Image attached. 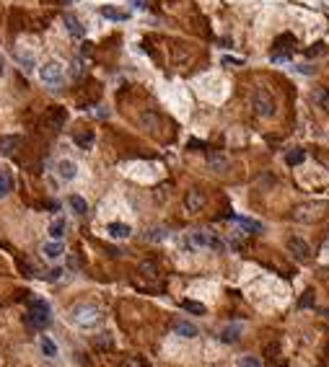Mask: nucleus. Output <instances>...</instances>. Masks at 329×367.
<instances>
[{
	"instance_id": "obj_1",
	"label": "nucleus",
	"mask_w": 329,
	"mask_h": 367,
	"mask_svg": "<svg viewBox=\"0 0 329 367\" xmlns=\"http://www.w3.org/2000/svg\"><path fill=\"white\" fill-rule=\"evenodd\" d=\"M324 215H327V204L319 199H311V202H303L301 207L293 210V220L296 223H319Z\"/></svg>"
},
{
	"instance_id": "obj_2",
	"label": "nucleus",
	"mask_w": 329,
	"mask_h": 367,
	"mask_svg": "<svg viewBox=\"0 0 329 367\" xmlns=\"http://www.w3.org/2000/svg\"><path fill=\"white\" fill-rule=\"evenodd\" d=\"M26 321H29V326H34V328L50 326V321H52L50 303H47V300H42V297L31 300V308H29V313H26Z\"/></svg>"
},
{
	"instance_id": "obj_3",
	"label": "nucleus",
	"mask_w": 329,
	"mask_h": 367,
	"mask_svg": "<svg viewBox=\"0 0 329 367\" xmlns=\"http://www.w3.org/2000/svg\"><path fill=\"white\" fill-rule=\"evenodd\" d=\"M187 248L189 251H200V248H215V251H223V240L220 238H215L210 235L208 230H192L187 235Z\"/></svg>"
},
{
	"instance_id": "obj_4",
	"label": "nucleus",
	"mask_w": 329,
	"mask_h": 367,
	"mask_svg": "<svg viewBox=\"0 0 329 367\" xmlns=\"http://www.w3.org/2000/svg\"><path fill=\"white\" fill-rule=\"evenodd\" d=\"M252 106L259 117H272V114H275V98H272V93L267 88H257L252 93Z\"/></svg>"
},
{
	"instance_id": "obj_5",
	"label": "nucleus",
	"mask_w": 329,
	"mask_h": 367,
	"mask_svg": "<svg viewBox=\"0 0 329 367\" xmlns=\"http://www.w3.org/2000/svg\"><path fill=\"white\" fill-rule=\"evenodd\" d=\"M99 321H101V313L94 305H78L73 311V323L81 326V328H91V326H96Z\"/></svg>"
},
{
	"instance_id": "obj_6",
	"label": "nucleus",
	"mask_w": 329,
	"mask_h": 367,
	"mask_svg": "<svg viewBox=\"0 0 329 367\" xmlns=\"http://www.w3.org/2000/svg\"><path fill=\"white\" fill-rule=\"evenodd\" d=\"M62 75H65V67H62V62H57V60H50V62H44V65L39 67V78H42L47 86H60V83H62Z\"/></svg>"
},
{
	"instance_id": "obj_7",
	"label": "nucleus",
	"mask_w": 329,
	"mask_h": 367,
	"mask_svg": "<svg viewBox=\"0 0 329 367\" xmlns=\"http://www.w3.org/2000/svg\"><path fill=\"white\" fill-rule=\"evenodd\" d=\"M205 204H208V197H205V191H202V189H189L187 191L184 207H187L189 215H197L200 210H205Z\"/></svg>"
},
{
	"instance_id": "obj_8",
	"label": "nucleus",
	"mask_w": 329,
	"mask_h": 367,
	"mask_svg": "<svg viewBox=\"0 0 329 367\" xmlns=\"http://www.w3.org/2000/svg\"><path fill=\"white\" fill-rule=\"evenodd\" d=\"M288 251H290V256L296 259V261H311V246L306 243L303 238H290L288 240Z\"/></svg>"
},
{
	"instance_id": "obj_9",
	"label": "nucleus",
	"mask_w": 329,
	"mask_h": 367,
	"mask_svg": "<svg viewBox=\"0 0 329 367\" xmlns=\"http://www.w3.org/2000/svg\"><path fill=\"white\" fill-rule=\"evenodd\" d=\"M296 49V37L293 34H282V37L275 39V44H272V54H288Z\"/></svg>"
},
{
	"instance_id": "obj_10",
	"label": "nucleus",
	"mask_w": 329,
	"mask_h": 367,
	"mask_svg": "<svg viewBox=\"0 0 329 367\" xmlns=\"http://www.w3.org/2000/svg\"><path fill=\"white\" fill-rule=\"evenodd\" d=\"M218 339L223 341V344H236L241 339V326L239 323H231V326H225L220 334H218Z\"/></svg>"
},
{
	"instance_id": "obj_11",
	"label": "nucleus",
	"mask_w": 329,
	"mask_h": 367,
	"mask_svg": "<svg viewBox=\"0 0 329 367\" xmlns=\"http://www.w3.org/2000/svg\"><path fill=\"white\" fill-rule=\"evenodd\" d=\"M57 176L62 181H73L78 176V166L73 163V160H60V163H57Z\"/></svg>"
},
{
	"instance_id": "obj_12",
	"label": "nucleus",
	"mask_w": 329,
	"mask_h": 367,
	"mask_svg": "<svg viewBox=\"0 0 329 367\" xmlns=\"http://www.w3.org/2000/svg\"><path fill=\"white\" fill-rule=\"evenodd\" d=\"M107 233H109L111 238H117V240H124V238L132 235V228H130L127 223H111V225L107 228Z\"/></svg>"
},
{
	"instance_id": "obj_13",
	"label": "nucleus",
	"mask_w": 329,
	"mask_h": 367,
	"mask_svg": "<svg viewBox=\"0 0 329 367\" xmlns=\"http://www.w3.org/2000/svg\"><path fill=\"white\" fill-rule=\"evenodd\" d=\"M174 331H176V336H181V339H195L197 336V326L189 323V321H176Z\"/></svg>"
},
{
	"instance_id": "obj_14",
	"label": "nucleus",
	"mask_w": 329,
	"mask_h": 367,
	"mask_svg": "<svg viewBox=\"0 0 329 367\" xmlns=\"http://www.w3.org/2000/svg\"><path fill=\"white\" fill-rule=\"evenodd\" d=\"M65 29L70 31V37H75V39H83L86 37V29H83V24L75 16H65Z\"/></svg>"
},
{
	"instance_id": "obj_15",
	"label": "nucleus",
	"mask_w": 329,
	"mask_h": 367,
	"mask_svg": "<svg viewBox=\"0 0 329 367\" xmlns=\"http://www.w3.org/2000/svg\"><path fill=\"white\" fill-rule=\"evenodd\" d=\"M65 230H67L65 217H57V220H52V223H50V228H47V233H50V238H52V240H62Z\"/></svg>"
},
{
	"instance_id": "obj_16",
	"label": "nucleus",
	"mask_w": 329,
	"mask_h": 367,
	"mask_svg": "<svg viewBox=\"0 0 329 367\" xmlns=\"http://www.w3.org/2000/svg\"><path fill=\"white\" fill-rule=\"evenodd\" d=\"M42 254L47 256V259H60V256L65 254V246H62V240H50V243H44Z\"/></svg>"
},
{
	"instance_id": "obj_17",
	"label": "nucleus",
	"mask_w": 329,
	"mask_h": 367,
	"mask_svg": "<svg viewBox=\"0 0 329 367\" xmlns=\"http://www.w3.org/2000/svg\"><path fill=\"white\" fill-rule=\"evenodd\" d=\"M233 220L239 223L241 228H246L249 233H262V230H265V228H262V223L252 220V217H244V215H233Z\"/></svg>"
},
{
	"instance_id": "obj_18",
	"label": "nucleus",
	"mask_w": 329,
	"mask_h": 367,
	"mask_svg": "<svg viewBox=\"0 0 329 367\" xmlns=\"http://www.w3.org/2000/svg\"><path fill=\"white\" fill-rule=\"evenodd\" d=\"M94 140H96V135L91 132V130H86V132H75V145H78V147H83V150H91Z\"/></svg>"
},
{
	"instance_id": "obj_19",
	"label": "nucleus",
	"mask_w": 329,
	"mask_h": 367,
	"mask_svg": "<svg viewBox=\"0 0 329 367\" xmlns=\"http://www.w3.org/2000/svg\"><path fill=\"white\" fill-rule=\"evenodd\" d=\"M39 347H42V354H44V357H50V360L57 357V344H55L50 336H42V339H39Z\"/></svg>"
},
{
	"instance_id": "obj_20",
	"label": "nucleus",
	"mask_w": 329,
	"mask_h": 367,
	"mask_svg": "<svg viewBox=\"0 0 329 367\" xmlns=\"http://www.w3.org/2000/svg\"><path fill=\"white\" fill-rule=\"evenodd\" d=\"M101 16L109 18V21H124V18H127V10H119L114 5H104V8H101Z\"/></svg>"
},
{
	"instance_id": "obj_21",
	"label": "nucleus",
	"mask_w": 329,
	"mask_h": 367,
	"mask_svg": "<svg viewBox=\"0 0 329 367\" xmlns=\"http://www.w3.org/2000/svg\"><path fill=\"white\" fill-rule=\"evenodd\" d=\"M67 204L73 207V212H75V215H86V212H88V204H86V199L81 197V194H70Z\"/></svg>"
},
{
	"instance_id": "obj_22",
	"label": "nucleus",
	"mask_w": 329,
	"mask_h": 367,
	"mask_svg": "<svg viewBox=\"0 0 329 367\" xmlns=\"http://www.w3.org/2000/svg\"><path fill=\"white\" fill-rule=\"evenodd\" d=\"M10 191H13V179H10L8 171H0V199L8 197Z\"/></svg>"
},
{
	"instance_id": "obj_23",
	"label": "nucleus",
	"mask_w": 329,
	"mask_h": 367,
	"mask_svg": "<svg viewBox=\"0 0 329 367\" xmlns=\"http://www.w3.org/2000/svg\"><path fill=\"white\" fill-rule=\"evenodd\" d=\"M208 160H210L213 171H225V166H228V158L220 155V153H210V155H208Z\"/></svg>"
},
{
	"instance_id": "obj_24",
	"label": "nucleus",
	"mask_w": 329,
	"mask_h": 367,
	"mask_svg": "<svg viewBox=\"0 0 329 367\" xmlns=\"http://www.w3.org/2000/svg\"><path fill=\"white\" fill-rule=\"evenodd\" d=\"M140 124H143L145 130H151V132H153V130L158 127V124H161V117H158V114H151V111H148V114H143V117H140Z\"/></svg>"
},
{
	"instance_id": "obj_25",
	"label": "nucleus",
	"mask_w": 329,
	"mask_h": 367,
	"mask_svg": "<svg viewBox=\"0 0 329 367\" xmlns=\"http://www.w3.org/2000/svg\"><path fill=\"white\" fill-rule=\"evenodd\" d=\"M306 160V153L301 150V147H296V150H288V155H285V163L288 166H298V163H303Z\"/></svg>"
},
{
	"instance_id": "obj_26",
	"label": "nucleus",
	"mask_w": 329,
	"mask_h": 367,
	"mask_svg": "<svg viewBox=\"0 0 329 367\" xmlns=\"http://www.w3.org/2000/svg\"><path fill=\"white\" fill-rule=\"evenodd\" d=\"M181 308H184V311H189V313H197V316L205 313V305L197 303V300H181Z\"/></svg>"
},
{
	"instance_id": "obj_27",
	"label": "nucleus",
	"mask_w": 329,
	"mask_h": 367,
	"mask_svg": "<svg viewBox=\"0 0 329 367\" xmlns=\"http://www.w3.org/2000/svg\"><path fill=\"white\" fill-rule=\"evenodd\" d=\"M18 142H21L18 137H5V140L0 142V153H5V155H10V153L16 150V145H18Z\"/></svg>"
},
{
	"instance_id": "obj_28",
	"label": "nucleus",
	"mask_w": 329,
	"mask_h": 367,
	"mask_svg": "<svg viewBox=\"0 0 329 367\" xmlns=\"http://www.w3.org/2000/svg\"><path fill=\"white\" fill-rule=\"evenodd\" d=\"M140 272H143V277H148V279H156L158 277V267H156V264H151V261L140 264Z\"/></svg>"
},
{
	"instance_id": "obj_29",
	"label": "nucleus",
	"mask_w": 329,
	"mask_h": 367,
	"mask_svg": "<svg viewBox=\"0 0 329 367\" xmlns=\"http://www.w3.org/2000/svg\"><path fill=\"white\" fill-rule=\"evenodd\" d=\"M168 233H166V228H153L151 233H145V238L151 240V243H158V240H164Z\"/></svg>"
},
{
	"instance_id": "obj_30",
	"label": "nucleus",
	"mask_w": 329,
	"mask_h": 367,
	"mask_svg": "<svg viewBox=\"0 0 329 367\" xmlns=\"http://www.w3.org/2000/svg\"><path fill=\"white\" fill-rule=\"evenodd\" d=\"M236 365H239V367H262V362H259L257 357H241Z\"/></svg>"
},
{
	"instance_id": "obj_31",
	"label": "nucleus",
	"mask_w": 329,
	"mask_h": 367,
	"mask_svg": "<svg viewBox=\"0 0 329 367\" xmlns=\"http://www.w3.org/2000/svg\"><path fill=\"white\" fill-rule=\"evenodd\" d=\"M322 52H327V47H324L322 42H316L314 47H309V49H306V57H316V54H322Z\"/></svg>"
},
{
	"instance_id": "obj_32",
	"label": "nucleus",
	"mask_w": 329,
	"mask_h": 367,
	"mask_svg": "<svg viewBox=\"0 0 329 367\" xmlns=\"http://www.w3.org/2000/svg\"><path fill=\"white\" fill-rule=\"evenodd\" d=\"M314 305V292L311 290H306V295L298 300V308H311Z\"/></svg>"
},
{
	"instance_id": "obj_33",
	"label": "nucleus",
	"mask_w": 329,
	"mask_h": 367,
	"mask_svg": "<svg viewBox=\"0 0 329 367\" xmlns=\"http://www.w3.org/2000/svg\"><path fill=\"white\" fill-rule=\"evenodd\" d=\"M119 367H145V362L140 357H127V360H122Z\"/></svg>"
},
{
	"instance_id": "obj_34",
	"label": "nucleus",
	"mask_w": 329,
	"mask_h": 367,
	"mask_svg": "<svg viewBox=\"0 0 329 367\" xmlns=\"http://www.w3.org/2000/svg\"><path fill=\"white\" fill-rule=\"evenodd\" d=\"M96 344H99V347H111V336H109V334H101V336L96 339Z\"/></svg>"
},
{
	"instance_id": "obj_35",
	"label": "nucleus",
	"mask_w": 329,
	"mask_h": 367,
	"mask_svg": "<svg viewBox=\"0 0 329 367\" xmlns=\"http://www.w3.org/2000/svg\"><path fill=\"white\" fill-rule=\"evenodd\" d=\"M314 98H316V101H319V104H322V101H329V91H324V88H319V91H316V93H314Z\"/></svg>"
},
{
	"instance_id": "obj_36",
	"label": "nucleus",
	"mask_w": 329,
	"mask_h": 367,
	"mask_svg": "<svg viewBox=\"0 0 329 367\" xmlns=\"http://www.w3.org/2000/svg\"><path fill=\"white\" fill-rule=\"evenodd\" d=\"M21 65H24V70H31V67H34V60H31V57H21Z\"/></svg>"
},
{
	"instance_id": "obj_37",
	"label": "nucleus",
	"mask_w": 329,
	"mask_h": 367,
	"mask_svg": "<svg viewBox=\"0 0 329 367\" xmlns=\"http://www.w3.org/2000/svg\"><path fill=\"white\" fill-rule=\"evenodd\" d=\"M296 70H298V73H306V75H311V73H314V67H311V65H298Z\"/></svg>"
},
{
	"instance_id": "obj_38",
	"label": "nucleus",
	"mask_w": 329,
	"mask_h": 367,
	"mask_svg": "<svg viewBox=\"0 0 329 367\" xmlns=\"http://www.w3.org/2000/svg\"><path fill=\"white\" fill-rule=\"evenodd\" d=\"M132 8H145V0H132Z\"/></svg>"
},
{
	"instance_id": "obj_39",
	"label": "nucleus",
	"mask_w": 329,
	"mask_h": 367,
	"mask_svg": "<svg viewBox=\"0 0 329 367\" xmlns=\"http://www.w3.org/2000/svg\"><path fill=\"white\" fill-rule=\"evenodd\" d=\"M5 73V62H3V57H0V75Z\"/></svg>"
},
{
	"instance_id": "obj_40",
	"label": "nucleus",
	"mask_w": 329,
	"mask_h": 367,
	"mask_svg": "<svg viewBox=\"0 0 329 367\" xmlns=\"http://www.w3.org/2000/svg\"><path fill=\"white\" fill-rule=\"evenodd\" d=\"M324 316H327V318H329V311H324Z\"/></svg>"
}]
</instances>
